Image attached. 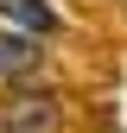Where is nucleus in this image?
Here are the masks:
<instances>
[{"instance_id": "obj_2", "label": "nucleus", "mask_w": 127, "mask_h": 133, "mask_svg": "<svg viewBox=\"0 0 127 133\" xmlns=\"http://www.w3.org/2000/svg\"><path fill=\"white\" fill-rule=\"evenodd\" d=\"M0 19L13 32H26V38H38V32H57V13L45 6V0H0Z\"/></svg>"}, {"instance_id": "obj_1", "label": "nucleus", "mask_w": 127, "mask_h": 133, "mask_svg": "<svg viewBox=\"0 0 127 133\" xmlns=\"http://www.w3.org/2000/svg\"><path fill=\"white\" fill-rule=\"evenodd\" d=\"M7 133H57V95L51 89H19L0 114Z\"/></svg>"}, {"instance_id": "obj_3", "label": "nucleus", "mask_w": 127, "mask_h": 133, "mask_svg": "<svg viewBox=\"0 0 127 133\" xmlns=\"http://www.w3.org/2000/svg\"><path fill=\"white\" fill-rule=\"evenodd\" d=\"M32 57H38V44H32L26 32L0 25V82H7V76H19V70H32Z\"/></svg>"}]
</instances>
